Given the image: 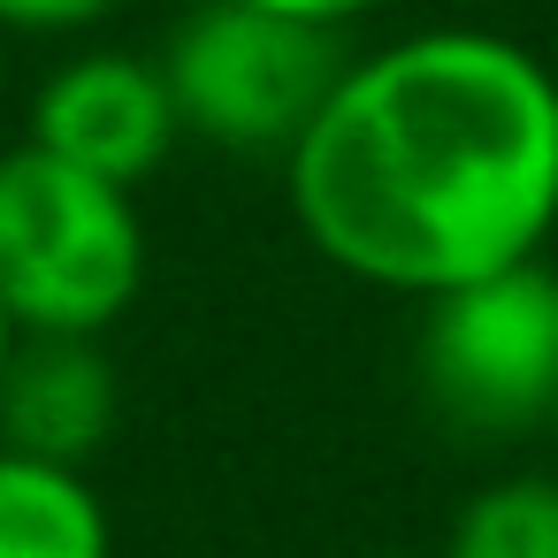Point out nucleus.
Listing matches in <instances>:
<instances>
[{
    "label": "nucleus",
    "mask_w": 558,
    "mask_h": 558,
    "mask_svg": "<svg viewBox=\"0 0 558 558\" xmlns=\"http://www.w3.org/2000/svg\"><path fill=\"white\" fill-rule=\"evenodd\" d=\"M283 207L337 276L436 299L558 238V70L489 24L344 54L283 154Z\"/></svg>",
    "instance_id": "f257e3e1"
},
{
    "label": "nucleus",
    "mask_w": 558,
    "mask_h": 558,
    "mask_svg": "<svg viewBox=\"0 0 558 558\" xmlns=\"http://www.w3.org/2000/svg\"><path fill=\"white\" fill-rule=\"evenodd\" d=\"M0 558H116V520L93 474L0 444Z\"/></svg>",
    "instance_id": "0eeeda50"
},
{
    "label": "nucleus",
    "mask_w": 558,
    "mask_h": 558,
    "mask_svg": "<svg viewBox=\"0 0 558 558\" xmlns=\"http://www.w3.org/2000/svg\"><path fill=\"white\" fill-rule=\"evenodd\" d=\"M116 428H123V367H116L108 337H32L24 329L9 375H0V444L93 474V459L116 444Z\"/></svg>",
    "instance_id": "423d86ee"
},
{
    "label": "nucleus",
    "mask_w": 558,
    "mask_h": 558,
    "mask_svg": "<svg viewBox=\"0 0 558 558\" xmlns=\"http://www.w3.org/2000/svg\"><path fill=\"white\" fill-rule=\"evenodd\" d=\"M413 390L466 444H520L558 421V268L512 260L421 299Z\"/></svg>",
    "instance_id": "7ed1b4c3"
},
{
    "label": "nucleus",
    "mask_w": 558,
    "mask_h": 558,
    "mask_svg": "<svg viewBox=\"0 0 558 558\" xmlns=\"http://www.w3.org/2000/svg\"><path fill=\"white\" fill-rule=\"evenodd\" d=\"M154 276L138 192L54 161L47 146H0V299L32 337H108Z\"/></svg>",
    "instance_id": "f03ea898"
},
{
    "label": "nucleus",
    "mask_w": 558,
    "mask_h": 558,
    "mask_svg": "<svg viewBox=\"0 0 558 558\" xmlns=\"http://www.w3.org/2000/svg\"><path fill=\"white\" fill-rule=\"evenodd\" d=\"M16 344H24V322L9 314V299H0V375H9V360H16Z\"/></svg>",
    "instance_id": "9b49d317"
},
{
    "label": "nucleus",
    "mask_w": 558,
    "mask_h": 558,
    "mask_svg": "<svg viewBox=\"0 0 558 558\" xmlns=\"http://www.w3.org/2000/svg\"><path fill=\"white\" fill-rule=\"evenodd\" d=\"M24 138L47 146L70 169H93V177L138 192L184 146V123H177L161 54H138V47H70L39 77Z\"/></svg>",
    "instance_id": "39448f33"
},
{
    "label": "nucleus",
    "mask_w": 558,
    "mask_h": 558,
    "mask_svg": "<svg viewBox=\"0 0 558 558\" xmlns=\"http://www.w3.org/2000/svg\"><path fill=\"white\" fill-rule=\"evenodd\" d=\"M123 0H0L9 39H93Z\"/></svg>",
    "instance_id": "1a4fd4ad"
},
{
    "label": "nucleus",
    "mask_w": 558,
    "mask_h": 558,
    "mask_svg": "<svg viewBox=\"0 0 558 558\" xmlns=\"http://www.w3.org/2000/svg\"><path fill=\"white\" fill-rule=\"evenodd\" d=\"M367 558H413V550H367Z\"/></svg>",
    "instance_id": "ddd939ff"
},
{
    "label": "nucleus",
    "mask_w": 558,
    "mask_h": 558,
    "mask_svg": "<svg viewBox=\"0 0 558 558\" xmlns=\"http://www.w3.org/2000/svg\"><path fill=\"white\" fill-rule=\"evenodd\" d=\"M444 558H558V474L512 466L482 482L451 512Z\"/></svg>",
    "instance_id": "6e6552de"
},
{
    "label": "nucleus",
    "mask_w": 558,
    "mask_h": 558,
    "mask_svg": "<svg viewBox=\"0 0 558 558\" xmlns=\"http://www.w3.org/2000/svg\"><path fill=\"white\" fill-rule=\"evenodd\" d=\"M344 70V39L291 24L253 0H199L161 39V77L184 123V146H207L222 161H268L299 146L314 108L329 100Z\"/></svg>",
    "instance_id": "20e7f679"
},
{
    "label": "nucleus",
    "mask_w": 558,
    "mask_h": 558,
    "mask_svg": "<svg viewBox=\"0 0 558 558\" xmlns=\"http://www.w3.org/2000/svg\"><path fill=\"white\" fill-rule=\"evenodd\" d=\"M0 77H9V32H0Z\"/></svg>",
    "instance_id": "f8f14e48"
},
{
    "label": "nucleus",
    "mask_w": 558,
    "mask_h": 558,
    "mask_svg": "<svg viewBox=\"0 0 558 558\" xmlns=\"http://www.w3.org/2000/svg\"><path fill=\"white\" fill-rule=\"evenodd\" d=\"M253 9H276V16H291V24H314V32H352V24H367V16H383L390 0H253Z\"/></svg>",
    "instance_id": "9d476101"
}]
</instances>
